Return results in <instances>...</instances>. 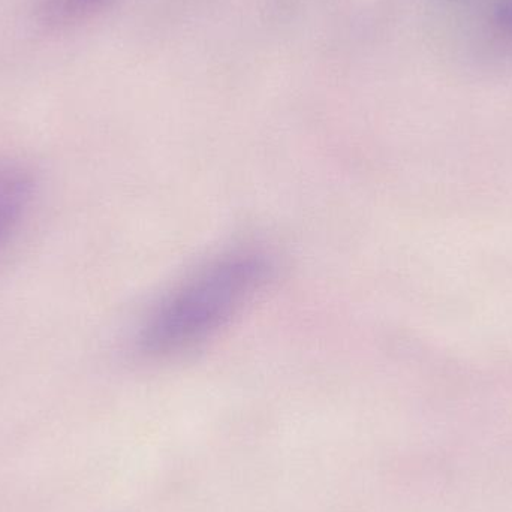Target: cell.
<instances>
[{
  "label": "cell",
  "mask_w": 512,
  "mask_h": 512,
  "mask_svg": "<svg viewBox=\"0 0 512 512\" xmlns=\"http://www.w3.org/2000/svg\"><path fill=\"white\" fill-rule=\"evenodd\" d=\"M271 273L270 258L254 249L213 259L150 310L135 339L137 351L161 360L203 345L242 313Z\"/></svg>",
  "instance_id": "6da1fadb"
},
{
  "label": "cell",
  "mask_w": 512,
  "mask_h": 512,
  "mask_svg": "<svg viewBox=\"0 0 512 512\" xmlns=\"http://www.w3.org/2000/svg\"><path fill=\"white\" fill-rule=\"evenodd\" d=\"M438 11L454 65L475 75L512 72V0H459Z\"/></svg>",
  "instance_id": "7a4b0ae2"
},
{
  "label": "cell",
  "mask_w": 512,
  "mask_h": 512,
  "mask_svg": "<svg viewBox=\"0 0 512 512\" xmlns=\"http://www.w3.org/2000/svg\"><path fill=\"white\" fill-rule=\"evenodd\" d=\"M35 195V180L17 165L0 167V246L26 218Z\"/></svg>",
  "instance_id": "3957f363"
},
{
  "label": "cell",
  "mask_w": 512,
  "mask_h": 512,
  "mask_svg": "<svg viewBox=\"0 0 512 512\" xmlns=\"http://www.w3.org/2000/svg\"><path fill=\"white\" fill-rule=\"evenodd\" d=\"M111 0H42L38 6V20L48 27L71 26L92 17Z\"/></svg>",
  "instance_id": "277c9868"
},
{
  "label": "cell",
  "mask_w": 512,
  "mask_h": 512,
  "mask_svg": "<svg viewBox=\"0 0 512 512\" xmlns=\"http://www.w3.org/2000/svg\"><path fill=\"white\" fill-rule=\"evenodd\" d=\"M435 3L436 8H442V6L451 5V3L459 2V0H432Z\"/></svg>",
  "instance_id": "5b68a950"
}]
</instances>
